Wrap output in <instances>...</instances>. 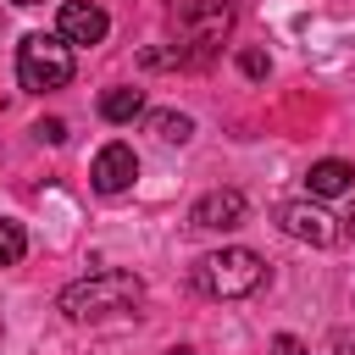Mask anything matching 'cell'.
I'll use <instances>...</instances> for the list:
<instances>
[{
    "mask_svg": "<svg viewBox=\"0 0 355 355\" xmlns=\"http://www.w3.org/2000/svg\"><path fill=\"white\" fill-rule=\"evenodd\" d=\"M244 211H250V200H244L239 189H211V194H200V200H194L189 227H200V233H227V227H239V222H244Z\"/></svg>",
    "mask_w": 355,
    "mask_h": 355,
    "instance_id": "8992f818",
    "label": "cell"
},
{
    "mask_svg": "<svg viewBox=\"0 0 355 355\" xmlns=\"http://www.w3.org/2000/svg\"><path fill=\"white\" fill-rule=\"evenodd\" d=\"M272 355H305V344H300L294 333H277V344H272Z\"/></svg>",
    "mask_w": 355,
    "mask_h": 355,
    "instance_id": "5bb4252c",
    "label": "cell"
},
{
    "mask_svg": "<svg viewBox=\"0 0 355 355\" xmlns=\"http://www.w3.org/2000/svg\"><path fill=\"white\" fill-rule=\"evenodd\" d=\"M111 33V17L100 11V6H89V0H67L61 6V17H55V39L72 50V44H100Z\"/></svg>",
    "mask_w": 355,
    "mask_h": 355,
    "instance_id": "52a82bcc",
    "label": "cell"
},
{
    "mask_svg": "<svg viewBox=\"0 0 355 355\" xmlns=\"http://www.w3.org/2000/svg\"><path fill=\"white\" fill-rule=\"evenodd\" d=\"M33 139H39V144H61V139H67V122H61V116H39V122H33Z\"/></svg>",
    "mask_w": 355,
    "mask_h": 355,
    "instance_id": "4fadbf2b",
    "label": "cell"
},
{
    "mask_svg": "<svg viewBox=\"0 0 355 355\" xmlns=\"http://www.w3.org/2000/svg\"><path fill=\"white\" fill-rule=\"evenodd\" d=\"M166 355H194V349H166Z\"/></svg>",
    "mask_w": 355,
    "mask_h": 355,
    "instance_id": "2e32d148",
    "label": "cell"
},
{
    "mask_svg": "<svg viewBox=\"0 0 355 355\" xmlns=\"http://www.w3.org/2000/svg\"><path fill=\"white\" fill-rule=\"evenodd\" d=\"M22 255H28V233H22V222L0 216V266H17Z\"/></svg>",
    "mask_w": 355,
    "mask_h": 355,
    "instance_id": "8fae6325",
    "label": "cell"
},
{
    "mask_svg": "<svg viewBox=\"0 0 355 355\" xmlns=\"http://www.w3.org/2000/svg\"><path fill=\"white\" fill-rule=\"evenodd\" d=\"M61 316L67 322H105V316H133L144 305V283L122 266H105V272H89L78 283L61 288Z\"/></svg>",
    "mask_w": 355,
    "mask_h": 355,
    "instance_id": "6da1fadb",
    "label": "cell"
},
{
    "mask_svg": "<svg viewBox=\"0 0 355 355\" xmlns=\"http://www.w3.org/2000/svg\"><path fill=\"white\" fill-rule=\"evenodd\" d=\"M17 83L28 94H50V89H67L72 83V50L55 39V33H28L17 44Z\"/></svg>",
    "mask_w": 355,
    "mask_h": 355,
    "instance_id": "3957f363",
    "label": "cell"
},
{
    "mask_svg": "<svg viewBox=\"0 0 355 355\" xmlns=\"http://www.w3.org/2000/svg\"><path fill=\"white\" fill-rule=\"evenodd\" d=\"M189 277H194V288L211 294V300H244V294H255V288L266 283V261H261L255 250H244V244H227V250L200 255V261L189 266Z\"/></svg>",
    "mask_w": 355,
    "mask_h": 355,
    "instance_id": "7a4b0ae2",
    "label": "cell"
},
{
    "mask_svg": "<svg viewBox=\"0 0 355 355\" xmlns=\"http://www.w3.org/2000/svg\"><path fill=\"white\" fill-rule=\"evenodd\" d=\"M338 233H349V239H355V200H349V216H344V227H338Z\"/></svg>",
    "mask_w": 355,
    "mask_h": 355,
    "instance_id": "9a60e30c",
    "label": "cell"
},
{
    "mask_svg": "<svg viewBox=\"0 0 355 355\" xmlns=\"http://www.w3.org/2000/svg\"><path fill=\"white\" fill-rule=\"evenodd\" d=\"M133 178H139V155H133V144H122V139H111V144L94 155V166H89V183H94L100 194H128Z\"/></svg>",
    "mask_w": 355,
    "mask_h": 355,
    "instance_id": "5b68a950",
    "label": "cell"
},
{
    "mask_svg": "<svg viewBox=\"0 0 355 355\" xmlns=\"http://www.w3.org/2000/svg\"><path fill=\"white\" fill-rule=\"evenodd\" d=\"M150 133L161 144H189L194 139V116H183V111H150Z\"/></svg>",
    "mask_w": 355,
    "mask_h": 355,
    "instance_id": "30bf717a",
    "label": "cell"
},
{
    "mask_svg": "<svg viewBox=\"0 0 355 355\" xmlns=\"http://www.w3.org/2000/svg\"><path fill=\"white\" fill-rule=\"evenodd\" d=\"M305 189H311V200H338V194H355V166H349V161H338V155L311 161Z\"/></svg>",
    "mask_w": 355,
    "mask_h": 355,
    "instance_id": "ba28073f",
    "label": "cell"
},
{
    "mask_svg": "<svg viewBox=\"0 0 355 355\" xmlns=\"http://www.w3.org/2000/svg\"><path fill=\"white\" fill-rule=\"evenodd\" d=\"M100 116H105V122H139V116H144V89H133V83L105 89V94H100Z\"/></svg>",
    "mask_w": 355,
    "mask_h": 355,
    "instance_id": "9c48e42d",
    "label": "cell"
},
{
    "mask_svg": "<svg viewBox=\"0 0 355 355\" xmlns=\"http://www.w3.org/2000/svg\"><path fill=\"white\" fill-rule=\"evenodd\" d=\"M272 222H277L288 239H300V244H316V250H327V244L338 239L333 216H327L316 200H283V205L272 211Z\"/></svg>",
    "mask_w": 355,
    "mask_h": 355,
    "instance_id": "277c9868",
    "label": "cell"
},
{
    "mask_svg": "<svg viewBox=\"0 0 355 355\" xmlns=\"http://www.w3.org/2000/svg\"><path fill=\"white\" fill-rule=\"evenodd\" d=\"M11 6H39V0H11Z\"/></svg>",
    "mask_w": 355,
    "mask_h": 355,
    "instance_id": "e0dca14e",
    "label": "cell"
},
{
    "mask_svg": "<svg viewBox=\"0 0 355 355\" xmlns=\"http://www.w3.org/2000/svg\"><path fill=\"white\" fill-rule=\"evenodd\" d=\"M239 72H244V78H266V72H272L266 50H239Z\"/></svg>",
    "mask_w": 355,
    "mask_h": 355,
    "instance_id": "7c38bea8",
    "label": "cell"
}]
</instances>
